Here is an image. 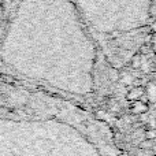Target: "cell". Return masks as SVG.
<instances>
[{
	"label": "cell",
	"mask_w": 156,
	"mask_h": 156,
	"mask_svg": "<svg viewBox=\"0 0 156 156\" xmlns=\"http://www.w3.org/2000/svg\"><path fill=\"white\" fill-rule=\"evenodd\" d=\"M89 29L101 34H121L151 22L152 0H70Z\"/></svg>",
	"instance_id": "obj_1"
},
{
	"label": "cell",
	"mask_w": 156,
	"mask_h": 156,
	"mask_svg": "<svg viewBox=\"0 0 156 156\" xmlns=\"http://www.w3.org/2000/svg\"><path fill=\"white\" fill-rule=\"evenodd\" d=\"M149 110L148 103L143 101V100H136V101L132 103V107H130V111L134 115H143V114H147Z\"/></svg>",
	"instance_id": "obj_2"
},
{
	"label": "cell",
	"mask_w": 156,
	"mask_h": 156,
	"mask_svg": "<svg viewBox=\"0 0 156 156\" xmlns=\"http://www.w3.org/2000/svg\"><path fill=\"white\" fill-rule=\"evenodd\" d=\"M144 93H145V89H144L143 86H134L133 89H130V90L127 92L126 99L129 100V101H136V100H140L141 97L144 96Z\"/></svg>",
	"instance_id": "obj_3"
},
{
	"label": "cell",
	"mask_w": 156,
	"mask_h": 156,
	"mask_svg": "<svg viewBox=\"0 0 156 156\" xmlns=\"http://www.w3.org/2000/svg\"><path fill=\"white\" fill-rule=\"evenodd\" d=\"M4 16H5V4L4 0H0V30L4 26Z\"/></svg>",
	"instance_id": "obj_4"
},
{
	"label": "cell",
	"mask_w": 156,
	"mask_h": 156,
	"mask_svg": "<svg viewBox=\"0 0 156 156\" xmlns=\"http://www.w3.org/2000/svg\"><path fill=\"white\" fill-rule=\"evenodd\" d=\"M141 65H143V59H141L140 55H134V56L132 58V67L133 69H140Z\"/></svg>",
	"instance_id": "obj_5"
},
{
	"label": "cell",
	"mask_w": 156,
	"mask_h": 156,
	"mask_svg": "<svg viewBox=\"0 0 156 156\" xmlns=\"http://www.w3.org/2000/svg\"><path fill=\"white\" fill-rule=\"evenodd\" d=\"M145 138H147V140L154 141L156 138V129H148V130H147V132H145Z\"/></svg>",
	"instance_id": "obj_6"
},
{
	"label": "cell",
	"mask_w": 156,
	"mask_h": 156,
	"mask_svg": "<svg viewBox=\"0 0 156 156\" xmlns=\"http://www.w3.org/2000/svg\"><path fill=\"white\" fill-rule=\"evenodd\" d=\"M133 81H134V78L130 76V74H123V76H122V82H123L125 85H130V83H133Z\"/></svg>",
	"instance_id": "obj_7"
},
{
	"label": "cell",
	"mask_w": 156,
	"mask_h": 156,
	"mask_svg": "<svg viewBox=\"0 0 156 156\" xmlns=\"http://www.w3.org/2000/svg\"><path fill=\"white\" fill-rule=\"evenodd\" d=\"M151 143H152L151 140H147V138H145V141H141V143H140V148L141 149H151L152 148Z\"/></svg>",
	"instance_id": "obj_8"
},
{
	"label": "cell",
	"mask_w": 156,
	"mask_h": 156,
	"mask_svg": "<svg viewBox=\"0 0 156 156\" xmlns=\"http://www.w3.org/2000/svg\"><path fill=\"white\" fill-rule=\"evenodd\" d=\"M154 49H155V52H156V40H155V43H154Z\"/></svg>",
	"instance_id": "obj_9"
},
{
	"label": "cell",
	"mask_w": 156,
	"mask_h": 156,
	"mask_svg": "<svg viewBox=\"0 0 156 156\" xmlns=\"http://www.w3.org/2000/svg\"><path fill=\"white\" fill-rule=\"evenodd\" d=\"M154 156H156V155H154Z\"/></svg>",
	"instance_id": "obj_10"
}]
</instances>
